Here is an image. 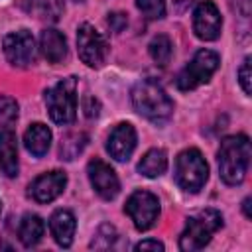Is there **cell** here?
I'll return each instance as SVG.
<instances>
[{"mask_svg": "<svg viewBox=\"0 0 252 252\" xmlns=\"http://www.w3.org/2000/svg\"><path fill=\"white\" fill-rule=\"evenodd\" d=\"M124 211L132 219V222L138 230H148L156 224V220L159 217V201L154 193L140 189L128 197Z\"/></svg>", "mask_w": 252, "mask_h": 252, "instance_id": "cell-7", "label": "cell"}, {"mask_svg": "<svg viewBox=\"0 0 252 252\" xmlns=\"http://www.w3.org/2000/svg\"><path fill=\"white\" fill-rule=\"evenodd\" d=\"M75 228H77V220H75V215L67 209H59L51 215L49 219V230H51V236L53 240L63 246V248H69L71 242H73V236H75Z\"/></svg>", "mask_w": 252, "mask_h": 252, "instance_id": "cell-14", "label": "cell"}, {"mask_svg": "<svg viewBox=\"0 0 252 252\" xmlns=\"http://www.w3.org/2000/svg\"><path fill=\"white\" fill-rule=\"evenodd\" d=\"M220 65V57L219 53L211 51V49H199L193 59L179 71L175 85L179 91H193L205 83H209V79L213 77V73L219 69Z\"/></svg>", "mask_w": 252, "mask_h": 252, "instance_id": "cell-6", "label": "cell"}, {"mask_svg": "<svg viewBox=\"0 0 252 252\" xmlns=\"http://www.w3.org/2000/svg\"><path fill=\"white\" fill-rule=\"evenodd\" d=\"M220 226H222V215L217 209H203L187 217L185 228L179 236V248L183 252L205 248Z\"/></svg>", "mask_w": 252, "mask_h": 252, "instance_id": "cell-3", "label": "cell"}, {"mask_svg": "<svg viewBox=\"0 0 252 252\" xmlns=\"http://www.w3.org/2000/svg\"><path fill=\"white\" fill-rule=\"evenodd\" d=\"M87 173H89V181L93 185V189L106 201H112L118 193H120V181L116 171L102 159L94 158L89 161L87 165Z\"/></svg>", "mask_w": 252, "mask_h": 252, "instance_id": "cell-11", "label": "cell"}, {"mask_svg": "<svg viewBox=\"0 0 252 252\" xmlns=\"http://www.w3.org/2000/svg\"><path fill=\"white\" fill-rule=\"evenodd\" d=\"M77 51L85 65L98 69L106 61L108 45L106 39L91 24H81L77 30Z\"/></svg>", "mask_w": 252, "mask_h": 252, "instance_id": "cell-8", "label": "cell"}, {"mask_svg": "<svg viewBox=\"0 0 252 252\" xmlns=\"http://www.w3.org/2000/svg\"><path fill=\"white\" fill-rule=\"evenodd\" d=\"M136 6L150 20H159L165 16V0H136Z\"/></svg>", "mask_w": 252, "mask_h": 252, "instance_id": "cell-24", "label": "cell"}, {"mask_svg": "<svg viewBox=\"0 0 252 252\" xmlns=\"http://www.w3.org/2000/svg\"><path fill=\"white\" fill-rule=\"evenodd\" d=\"M43 230H45V224L41 220V217L37 215H32V213H26L20 220V228H18V238L20 242L26 246V248H32L35 246L41 236H43Z\"/></svg>", "mask_w": 252, "mask_h": 252, "instance_id": "cell-18", "label": "cell"}, {"mask_svg": "<svg viewBox=\"0 0 252 252\" xmlns=\"http://www.w3.org/2000/svg\"><path fill=\"white\" fill-rule=\"evenodd\" d=\"M39 49L49 63H61L67 55V39L59 30L47 28L39 35Z\"/></svg>", "mask_w": 252, "mask_h": 252, "instance_id": "cell-16", "label": "cell"}, {"mask_svg": "<svg viewBox=\"0 0 252 252\" xmlns=\"http://www.w3.org/2000/svg\"><path fill=\"white\" fill-rule=\"evenodd\" d=\"M24 146L33 158L45 156L51 146V130L41 122L30 124V128L24 134Z\"/></svg>", "mask_w": 252, "mask_h": 252, "instance_id": "cell-17", "label": "cell"}, {"mask_svg": "<svg viewBox=\"0 0 252 252\" xmlns=\"http://www.w3.org/2000/svg\"><path fill=\"white\" fill-rule=\"evenodd\" d=\"M0 169L6 177L18 175V144L10 128H0Z\"/></svg>", "mask_w": 252, "mask_h": 252, "instance_id": "cell-15", "label": "cell"}, {"mask_svg": "<svg viewBox=\"0 0 252 252\" xmlns=\"http://www.w3.org/2000/svg\"><path fill=\"white\" fill-rule=\"evenodd\" d=\"M220 28H222V18H220V12L215 6V2H211V0L199 2L193 12L195 35L203 41H213L220 35Z\"/></svg>", "mask_w": 252, "mask_h": 252, "instance_id": "cell-10", "label": "cell"}, {"mask_svg": "<svg viewBox=\"0 0 252 252\" xmlns=\"http://www.w3.org/2000/svg\"><path fill=\"white\" fill-rule=\"evenodd\" d=\"M26 10L47 22H57L63 14V0H26Z\"/></svg>", "mask_w": 252, "mask_h": 252, "instance_id": "cell-20", "label": "cell"}, {"mask_svg": "<svg viewBox=\"0 0 252 252\" xmlns=\"http://www.w3.org/2000/svg\"><path fill=\"white\" fill-rule=\"evenodd\" d=\"M167 169V154L161 148L148 150L138 161V171L144 177H159Z\"/></svg>", "mask_w": 252, "mask_h": 252, "instance_id": "cell-19", "label": "cell"}, {"mask_svg": "<svg viewBox=\"0 0 252 252\" xmlns=\"http://www.w3.org/2000/svg\"><path fill=\"white\" fill-rule=\"evenodd\" d=\"M89 138L85 132H69L61 138V144H59V158L65 159V161H71L75 159L87 146Z\"/></svg>", "mask_w": 252, "mask_h": 252, "instance_id": "cell-21", "label": "cell"}, {"mask_svg": "<svg viewBox=\"0 0 252 252\" xmlns=\"http://www.w3.org/2000/svg\"><path fill=\"white\" fill-rule=\"evenodd\" d=\"M45 104L55 124H71L77 116V77H67L45 91Z\"/></svg>", "mask_w": 252, "mask_h": 252, "instance_id": "cell-4", "label": "cell"}, {"mask_svg": "<svg viewBox=\"0 0 252 252\" xmlns=\"http://www.w3.org/2000/svg\"><path fill=\"white\" fill-rule=\"evenodd\" d=\"M250 165V140L244 134L226 136L219 148V173L226 185H240Z\"/></svg>", "mask_w": 252, "mask_h": 252, "instance_id": "cell-2", "label": "cell"}, {"mask_svg": "<svg viewBox=\"0 0 252 252\" xmlns=\"http://www.w3.org/2000/svg\"><path fill=\"white\" fill-rule=\"evenodd\" d=\"M83 112H85L87 118H96L100 114V102H98V98L93 96V94H87L83 98Z\"/></svg>", "mask_w": 252, "mask_h": 252, "instance_id": "cell-27", "label": "cell"}, {"mask_svg": "<svg viewBox=\"0 0 252 252\" xmlns=\"http://www.w3.org/2000/svg\"><path fill=\"white\" fill-rule=\"evenodd\" d=\"M118 240V232L112 224H102L96 232V236L93 238L91 242V248H96V250H106V248H112L114 242Z\"/></svg>", "mask_w": 252, "mask_h": 252, "instance_id": "cell-23", "label": "cell"}, {"mask_svg": "<svg viewBox=\"0 0 252 252\" xmlns=\"http://www.w3.org/2000/svg\"><path fill=\"white\" fill-rule=\"evenodd\" d=\"M148 49H150L152 59H154L158 65H167V63H169V59H171V39H169L165 33L156 35V37L150 41Z\"/></svg>", "mask_w": 252, "mask_h": 252, "instance_id": "cell-22", "label": "cell"}, {"mask_svg": "<svg viewBox=\"0 0 252 252\" xmlns=\"http://www.w3.org/2000/svg\"><path fill=\"white\" fill-rule=\"evenodd\" d=\"M136 250H163V244L159 242V240H154V238H148V240H142V242H138L136 246H134Z\"/></svg>", "mask_w": 252, "mask_h": 252, "instance_id": "cell-29", "label": "cell"}, {"mask_svg": "<svg viewBox=\"0 0 252 252\" xmlns=\"http://www.w3.org/2000/svg\"><path fill=\"white\" fill-rule=\"evenodd\" d=\"M242 211H244V217L246 219H252V213H250V197H246L242 201Z\"/></svg>", "mask_w": 252, "mask_h": 252, "instance_id": "cell-30", "label": "cell"}, {"mask_svg": "<svg viewBox=\"0 0 252 252\" xmlns=\"http://www.w3.org/2000/svg\"><path fill=\"white\" fill-rule=\"evenodd\" d=\"M238 81L246 94L252 93V75H250V57H244L240 69H238Z\"/></svg>", "mask_w": 252, "mask_h": 252, "instance_id": "cell-26", "label": "cell"}, {"mask_svg": "<svg viewBox=\"0 0 252 252\" xmlns=\"http://www.w3.org/2000/svg\"><path fill=\"white\" fill-rule=\"evenodd\" d=\"M0 118L6 124H10V122H14L18 118V102H16V98H12L8 94L0 96Z\"/></svg>", "mask_w": 252, "mask_h": 252, "instance_id": "cell-25", "label": "cell"}, {"mask_svg": "<svg viewBox=\"0 0 252 252\" xmlns=\"http://www.w3.org/2000/svg\"><path fill=\"white\" fill-rule=\"evenodd\" d=\"M4 55L16 67H28L35 59V39L28 30L12 32L4 37Z\"/></svg>", "mask_w": 252, "mask_h": 252, "instance_id": "cell-9", "label": "cell"}, {"mask_svg": "<svg viewBox=\"0 0 252 252\" xmlns=\"http://www.w3.org/2000/svg\"><path fill=\"white\" fill-rule=\"evenodd\" d=\"M136 130L128 122H120L112 128L106 138V152L116 161H128L132 152L136 150Z\"/></svg>", "mask_w": 252, "mask_h": 252, "instance_id": "cell-12", "label": "cell"}, {"mask_svg": "<svg viewBox=\"0 0 252 252\" xmlns=\"http://www.w3.org/2000/svg\"><path fill=\"white\" fill-rule=\"evenodd\" d=\"M134 110L154 124H163L173 114V100L154 79H142L132 89Z\"/></svg>", "mask_w": 252, "mask_h": 252, "instance_id": "cell-1", "label": "cell"}, {"mask_svg": "<svg viewBox=\"0 0 252 252\" xmlns=\"http://www.w3.org/2000/svg\"><path fill=\"white\" fill-rule=\"evenodd\" d=\"M75 2H81V0H75Z\"/></svg>", "mask_w": 252, "mask_h": 252, "instance_id": "cell-32", "label": "cell"}, {"mask_svg": "<svg viewBox=\"0 0 252 252\" xmlns=\"http://www.w3.org/2000/svg\"><path fill=\"white\" fill-rule=\"evenodd\" d=\"M193 2H195V0H173V4H175L179 10H185V8H189Z\"/></svg>", "mask_w": 252, "mask_h": 252, "instance_id": "cell-31", "label": "cell"}, {"mask_svg": "<svg viewBox=\"0 0 252 252\" xmlns=\"http://www.w3.org/2000/svg\"><path fill=\"white\" fill-rule=\"evenodd\" d=\"M209 177V165L197 148L183 150L175 159V181L187 193H197L203 189Z\"/></svg>", "mask_w": 252, "mask_h": 252, "instance_id": "cell-5", "label": "cell"}, {"mask_svg": "<svg viewBox=\"0 0 252 252\" xmlns=\"http://www.w3.org/2000/svg\"><path fill=\"white\" fill-rule=\"evenodd\" d=\"M106 22H108V28H110L114 33H118V32H122V30L126 28L128 18H126V14H122V12H110L108 18H106Z\"/></svg>", "mask_w": 252, "mask_h": 252, "instance_id": "cell-28", "label": "cell"}, {"mask_svg": "<svg viewBox=\"0 0 252 252\" xmlns=\"http://www.w3.org/2000/svg\"><path fill=\"white\" fill-rule=\"evenodd\" d=\"M67 185V175L65 171H49V173H41L39 177H35L30 185V197L35 203H51L53 199H57L63 189Z\"/></svg>", "mask_w": 252, "mask_h": 252, "instance_id": "cell-13", "label": "cell"}]
</instances>
